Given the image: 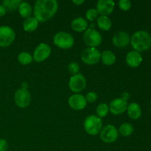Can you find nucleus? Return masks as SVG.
<instances>
[{"instance_id":"1","label":"nucleus","mask_w":151,"mask_h":151,"mask_svg":"<svg viewBox=\"0 0 151 151\" xmlns=\"http://www.w3.org/2000/svg\"><path fill=\"white\" fill-rule=\"evenodd\" d=\"M58 10V3L56 0H37L34 4V17L39 22L51 19Z\"/></svg>"},{"instance_id":"26","label":"nucleus","mask_w":151,"mask_h":151,"mask_svg":"<svg viewBox=\"0 0 151 151\" xmlns=\"http://www.w3.org/2000/svg\"><path fill=\"white\" fill-rule=\"evenodd\" d=\"M109 112V107L106 103H100L97 106L96 113L98 117H105L108 115Z\"/></svg>"},{"instance_id":"19","label":"nucleus","mask_w":151,"mask_h":151,"mask_svg":"<svg viewBox=\"0 0 151 151\" xmlns=\"http://www.w3.org/2000/svg\"><path fill=\"white\" fill-rule=\"evenodd\" d=\"M100 60L103 64L106 66H111L115 63L116 58L113 52L111 50H105L100 55Z\"/></svg>"},{"instance_id":"21","label":"nucleus","mask_w":151,"mask_h":151,"mask_svg":"<svg viewBox=\"0 0 151 151\" xmlns=\"http://www.w3.org/2000/svg\"><path fill=\"white\" fill-rule=\"evenodd\" d=\"M18 10L20 16L25 19L31 17V15L33 13L32 6L27 1H22Z\"/></svg>"},{"instance_id":"23","label":"nucleus","mask_w":151,"mask_h":151,"mask_svg":"<svg viewBox=\"0 0 151 151\" xmlns=\"http://www.w3.org/2000/svg\"><path fill=\"white\" fill-rule=\"evenodd\" d=\"M134 126H133L131 124L125 122V123L122 124V125H120L119 130H118V132H119L122 137H130V136L134 133Z\"/></svg>"},{"instance_id":"7","label":"nucleus","mask_w":151,"mask_h":151,"mask_svg":"<svg viewBox=\"0 0 151 151\" xmlns=\"http://www.w3.org/2000/svg\"><path fill=\"white\" fill-rule=\"evenodd\" d=\"M100 139L105 143H113L116 141L119 137V132L115 126L112 125H107L103 127L100 132Z\"/></svg>"},{"instance_id":"11","label":"nucleus","mask_w":151,"mask_h":151,"mask_svg":"<svg viewBox=\"0 0 151 151\" xmlns=\"http://www.w3.org/2000/svg\"><path fill=\"white\" fill-rule=\"evenodd\" d=\"M51 47L46 43H41L35 47L32 54V58L35 62H43L47 60L51 54Z\"/></svg>"},{"instance_id":"27","label":"nucleus","mask_w":151,"mask_h":151,"mask_svg":"<svg viewBox=\"0 0 151 151\" xmlns=\"http://www.w3.org/2000/svg\"><path fill=\"white\" fill-rule=\"evenodd\" d=\"M98 12L96 8H90L86 12V19L89 22H94L98 18Z\"/></svg>"},{"instance_id":"4","label":"nucleus","mask_w":151,"mask_h":151,"mask_svg":"<svg viewBox=\"0 0 151 151\" xmlns=\"http://www.w3.org/2000/svg\"><path fill=\"white\" fill-rule=\"evenodd\" d=\"M53 43L56 47L63 50H68L72 48L75 44V39L73 36L69 32H60L55 34L53 37Z\"/></svg>"},{"instance_id":"18","label":"nucleus","mask_w":151,"mask_h":151,"mask_svg":"<svg viewBox=\"0 0 151 151\" xmlns=\"http://www.w3.org/2000/svg\"><path fill=\"white\" fill-rule=\"evenodd\" d=\"M127 113L128 116L132 119H138L142 116V109L137 103H131L128 105Z\"/></svg>"},{"instance_id":"8","label":"nucleus","mask_w":151,"mask_h":151,"mask_svg":"<svg viewBox=\"0 0 151 151\" xmlns=\"http://www.w3.org/2000/svg\"><path fill=\"white\" fill-rule=\"evenodd\" d=\"M16 33L9 26H0V47H7L13 44Z\"/></svg>"},{"instance_id":"32","label":"nucleus","mask_w":151,"mask_h":151,"mask_svg":"<svg viewBox=\"0 0 151 151\" xmlns=\"http://www.w3.org/2000/svg\"><path fill=\"white\" fill-rule=\"evenodd\" d=\"M7 12V10H6L5 7L2 5V4H0V17L4 16Z\"/></svg>"},{"instance_id":"15","label":"nucleus","mask_w":151,"mask_h":151,"mask_svg":"<svg viewBox=\"0 0 151 151\" xmlns=\"http://www.w3.org/2000/svg\"><path fill=\"white\" fill-rule=\"evenodd\" d=\"M115 3L113 0H99L97 2L96 10L100 16H108L113 12Z\"/></svg>"},{"instance_id":"9","label":"nucleus","mask_w":151,"mask_h":151,"mask_svg":"<svg viewBox=\"0 0 151 151\" xmlns=\"http://www.w3.org/2000/svg\"><path fill=\"white\" fill-rule=\"evenodd\" d=\"M87 81L83 75L78 73L77 75H72L69 81V87L73 92L78 94L81 91H83L86 87Z\"/></svg>"},{"instance_id":"13","label":"nucleus","mask_w":151,"mask_h":151,"mask_svg":"<svg viewBox=\"0 0 151 151\" xmlns=\"http://www.w3.org/2000/svg\"><path fill=\"white\" fill-rule=\"evenodd\" d=\"M68 104L71 109L75 111H81L86 107L87 101L86 97L82 94H75L69 97Z\"/></svg>"},{"instance_id":"22","label":"nucleus","mask_w":151,"mask_h":151,"mask_svg":"<svg viewBox=\"0 0 151 151\" xmlns=\"http://www.w3.org/2000/svg\"><path fill=\"white\" fill-rule=\"evenodd\" d=\"M97 24L100 29L108 31L112 26V22L108 16H100L97 19Z\"/></svg>"},{"instance_id":"14","label":"nucleus","mask_w":151,"mask_h":151,"mask_svg":"<svg viewBox=\"0 0 151 151\" xmlns=\"http://www.w3.org/2000/svg\"><path fill=\"white\" fill-rule=\"evenodd\" d=\"M128 103L123 99L116 98L112 100L109 104V111L114 115H120L126 111Z\"/></svg>"},{"instance_id":"30","label":"nucleus","mask_w":151,"mask_h":151,"mask_svg":"<svg viewBox=\"0 0 151 151\" xmlns=\"http://www.w3.org/2000/svg\"><path fill=\"white\" fill-rule=\"evenodd\" d=\"M85 97L87 103H95L97 100V93L94 92V91H89V92L86 94V96Z\"/></svg>"},{"instance_id":"17","label":"nucleus","mask_w":151,"mask_h":151,"mask_svg":"<svg viewBox=\"0 0 151 151\" xmlns=\"http://www.w3.org/2000/svg\"><path fill=\"white\" fill-rule=\"evenodd\" d=\"M72 29L75 32H85L88 27V23L85 18L77 17L72 20L71 23Z\"/></svg>"},{"instance_id":"25","label":"nucleus","mask_w":151,"mask_h":151,"mask_svg":"<svg viewBox=\"0 0 151 151\" xmlns=\"http://www.w3.org/2000/svg\"><path fill=\"white\" fill-rule=\"evenodd\" d=\"M22 1L20 0H4L2 1V5L8 11H13L19 8Z\"/></svg>"},{"instance_id":"12","label":"nucleus","mask_w":151,"mask_h":151,"mask_svg":"<svg viewBox=\"0 0 151 151\" xmlns=\"http://www.w3.org/2000/svg\"><path fill=\"white\" fill-rule=\"evenodd\" d=\"M112 42L116 47L122 49L126 47L131 42V37L126 31H119L114 35Z\"/></svg>"},{"instance_id":"10","label":"nucleus","mask_w":151,"mask_h":151,"mask_svg":"<svg viewBox=\"0 0 151 151\" xmlns=\"http://www.w3.org/2000/svg\"><path fill=\"white\" fill-rule=\"evenodd\" d=\"M14 101L16 106L22 109H25L31 102V94L25 88H21L15 92Z\"/></svg>"},{"instance_id":"33","label":"nucleus","mask_w":151,"mask_h":151,"mask_svg":"<svg viewBox=\"0 0 151 151\" xmlns=\"http://www.w3.org/2000/svg\"><path fill=\"white\" fill-rule=\"evenodd\" d=\"M72 2L75 4H76V5H81L83 3H85V1L84 0H73Z\"/></svg>"},{"instance_id":"31","label":"nucleus","mask_w":151,"mask_h":151,"mask_svg":"<svg viewBox=\"0 0 151 151\" xmlns=\"http://www.w3.org/2000/svg\"><path fill=\"white\" fill-rule=\"evenodd\" d=\"M8 149L7 142L4 139H0V151H7Z\"/></svg>"},{"instance_id":"34","label":"nucleus","mask_w":151,"mask_h":151,"mask_svg":"<svg viewBox=\"0 0 151 151\" xmlns=\"http://www.w3.org/2000/svg\"><path fill=\"white\" fill-rule=\"evenodd\" d=\"M121 98L123 99L125 101H127V100L129 99V94L127 92H124L123 94H122V97H121Z\"/></svg>"},{"instance_id":"28","label":"nucleus","mask_w":151,"mask_h":151,"mask_svg":"<svg viewBox=\"0 0 151 151\" xmlns=\"http://www.w3.org/2000/svg\"><path fill=\"white\" fill-rule=\"evenodd\" d=\"M68 70H69V73L72 74V75H77L79 73L80 71L79 64L76 62H72L68 65Z\"/></svg>"},{"instance_id":"24","label":"nucleus","mask_w":151,"mask_h":151,"mask_svg":"<svg viewBox=\"0 0 151 151\" xmlns=\"http://www.w3.org/2000/svg\"><path fill=\"white\" fill-rule=\"evenodd\" d=\"M18 60L22 65H28L33 60L32 55L27 52H22L18 55Z\"/></svg>"},{"instance_id":"20","label":"nucleus","mask_w":151,"mask_h":151,"mask_svg":"<svg viewBox=\"0 0 151 151\" xmlns=\"http://www.w3.org/2000/svg\"><path fill=\"white\" fill-rule=\"evenodd\" d=\"M39 25V22L34 16L27 18L23 22V29L24 31L31 32L35 31Z\"/></svg>"},{"instance_id":"3","label":"nucleus","mask_w":151,"mask_h":151,"mask_svg":"<svg viewBox=\"0 0 151 151\" xmlns=\"http://www.w3.org/2000/svg\"><path fill=\"white\" fill-rule=\"evenodd\" d=\"M83 128L86 132L91 136H96L100 134L103 128V121L95 115H90L85 119Z\"/></svg>"},{"instance_id":"16","label":"nucleus","mask_w":151,"mask_h":151,"mask_svg":"<svg viewBox=\"0 0 151 151\" xmlns=\"http://www.w3.org/2000/svg\"><path fill=\"white\" fill-rule=\"evenodd\" d=\"M125 62L130 67H138L142 62V56L139 52L131 50L126 55Z\"/></svg>"},{"instance_id":"2","label":"nucleus","mask_w":151,"mask_h":151,"mask_svg":"<svg viewBox=\"0 0 151 151\" xmlns=\"http://www.w3.org/2000/svg\"><path fill=\"white\" fill-rule=\"evenodd\" d=\"M131 44L134 50L139 52L147 50L151 47V35L147 31H137L131 36Z\"/></svg>"},{"instance_id":"6","label":"nucleus","mask_w":151,"mask_h":151,"mask_svg":"<svg viewBox=\"0 0 151 151\" xmlns=\"http://www.w3.org/2000/svg\"><path fill=\"white\" fill-rule=\"evenodd\" d=\"M100 52L97 48L88 47L81 53V60L87 65H94L100 60Z\"/></svg>"},{"instance_id":"5","label":"nucleus","mask_w":151,"mask_h":151,"mask_svg":"<svg viewBox=\"0 0 151 151\" xmlns=\"http://www.w3.org/2000/svg\"><path fill=\"white\" fill-rule=\"evenodd\" d=\"M83 39L86 45L89 47H94V48H96L99 45H100L103 41L101 34L97 29H92V28H88L84 32Z\"/></svg>"},{"instance_id":"29","label":"nucleus","mask_w":151,"mask_h":151,"mask_svg":"<svg viewBox=\"0 0 151 151\" xmlns=\"http://www.w3.org/2000/svg\"><path fill=\"white\" fill-rule=\"evenodd\" d=\"M119 8L124 11H127L131 7V2L129 0H120L118 3Z\"/></svg>"}]
</instances>
